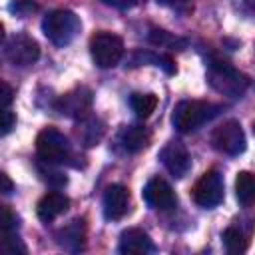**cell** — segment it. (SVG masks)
<instances>
[{
	"label": "cell",
	"instance_id": "21",
	"mask_svg": "<svg viewBox=\"0 0 255 255\" xmlns=\"http://www.w3.org/2000/svg\"><path fill=\"white\" fill-rule=\"evenodd\" d=\"M149 42L151 44H155V46H161V48H185V40L183 38H177V36H171L169 32H165V30H161V28H151V32H149Z\"/></svg>",
	"mask_w": 255,
	"mask_h": 255
},
{
	"label": "cell",
	"instance_id": "5",
	"mask_svg": "<svg viewBox=\"0 0 255 255\" xmlns=\"http://www.w3.org/2000/svg\"><path fill=\"white\" fill-rule=\"evenodd\" d=\"M90 54L98 68H114L124 56V42L112 32H96L90 40Z\"/></svg>",
	"mask_w": 255,
	"mask_h": 255
},
{
	"label": "cell",
	"instance_id": "23",
	"mask_svg": "<svg viewBox=\"0 0 255 255\" xmlns=\"http://www.w3.org/2000/svg\"><path fill=\"white\" fill-rule=\"evenodd\" d=\"M159 6H165L169 10H175L179 14H187L193 10V0H155Z\"/></svg>",
	"mask_w": 255,
	"mask_h": 255
},
{
	"label": "cell",
	"instance_id": "25",
	"mask_svg": "<svg viewBox=\"0 0 255 255\" xmlns=\"http://www.w3.org/2000/svg\"><path fill=\"white\" fill-rule=\"evenodd\" d=\"M2 229H4V233L6 231H16V217L6 205H2Z\"/></svg>",
	"mask_w": 255,
	"mask_h": 255
},
{
	"label": "cell",
	"instance_id": "1",
	"mask_svg": "<svg viewBox=\"0 0 255 255\" xmlns=\"http://www.w3.org/2000/svg\"><path fill=\"white\" fill-rule=\"evenodd\" d=\"M207 82L217 94L227 98H241L249 88V78L221 58L207 62Z\"/></svg>",
	"mask_w": 255,
	"mask_h": 255
},
{
	"label": "cell",
	"instance_id": "8",
	"mask_svg": "<svg viewBox=\"0 0 255 255\" xmlns=\"http://www.w3.org/2000/svg\"><path fill=\"white\" fill-rule=\"evenodd\" d=\"M193 201L199 207H215L223 201V177L217 169L205 171L193 187Z\"/></svg>",
	"mask_w": 255,
	"mask_h": 255
},
{
	"label": "cell",
	"instance_id": "17",
	"mask_svg": "<svg viewBox=\"0 0 255 255\" xmlns=\"http://www.w3.org/2000/svg\"><path fill=\"white\" fill-rule=\"evenodd\" d=\"M84 237H86V225L82 219H74L70 225H66L64 229H60L58 233V243L70 251H78L84 245Z\"/></svg>",
	"mask_w": 255,
	"mask_h": 255
},
{
	"label": "cell",
	"instance_id": "14",
	"mask_svg": "<svg viewBox=\"0 0 255 255\" xmlns=\"http://www.w3.org/2000/svg\"><path fill=\"white\" fill-rule=\"evenodd\" d=\"M70 207V199L60 193V191H48L40 201H38V207H36V213L40 217V221L44 223H52L54 219H58L60 215H64Z\"/></svg>",
	"mask_w": 255,
	"mask_h": 255
},
{
	"label": "cell",
	"instance_id": "26",
	"mask_svg": "<svg viewBox=\"0 0 255 255\" xmlns=\"http://www.w3.org/2000/svg\"><path fill=\"white\" fill-rule=\"evenodd\" d=\"M141 0H104V4L112 6V8H118V10H128V8H133L137 6Z\"/></svg>",
	"mask_w": 255,
	"mask_h": 255
},
{
	"label": "cell",
	"instance_id": "27",
	"mask_svg": "<svg viewBox=\"0 0 255 255\" xmlns=\"http://www.w3.org/2000/svg\"><path fill=\"white\" fill-rule=\"evenodd\" d=\"M12 96H14V92H12V88L6 84V82H2V108H10V102H12Z\"/></svg>",
	"mask_w": 255,
	"mask_h": 255
},
{
	"label": "cell",
	"instance_id": "16",
	"mask_svg": "<svg viewBox=\"0 0 255 255\" xmlns=\"http://www.w3.org/2000/svg\"><path fill=\"white\" fill-rule=\"evenodd\" d=\"M76 135L78 139L86 145V147H92V145H98L102 135H104V124L94 118V116H82L80 122H78V128H76Z\"/></svg>",
	"mask_w": 255,
	"mask_h": 255
},
{
	"label": "cell",
	"instance_id": "20",
	"mask_svg": "<svg viewBox=\"0 0 255 255\" xmlns=\"http://www.w3.org/2000/svg\"><path fill=\"white\" fill-rule=\"evenodd\" d=\"M129 106H131L133 114L139 120H147L155 112V108H157V98H155V94L135 92V94L129 96Z\"/></svg>",
	"mask_w": 255,
	"mask_h": 255
},
{
	"label": "cell",
	"instance_id": "15",
	"mask_svg": "<svg viewBox=\"0 0 255 255\" xmlns=\"http://www.w3.org/2000/svg\"><path fill=\"white\" fill-rule=\"evenodd\" d=\"M151 133L143 126H126L120 131V143L128 153H137L147 147Z\"/></svg>",
	"mask_w": 255,
	"mask_h": 255
},
{
	"label": "cell",
	"instance_id": "7",
	"mask_svg": "<svg viewBox=\"0 0 255 255\" xmlns=\"http://www.w3.org/2000/svg\"><path fill=\"white\" fill-rule=\"evenodd\" d=\"M4 58L12 66H30L40 58V46L34 38L26 34H14L4 42Z\"/></svg>",
	"mask_w": 255,
	"mask_h": 255
},
{
	"label": "cell",
	"instance_id": "6",
	"mask_svg": "<svg viewBox=\"0 0 255 255\" xmlns=\"http://www.w3.org/2000/svg\"><path fill=\"white\" fill-rule=\"evenodd\" d=\"M213 147L225 155H239L245 151V133L237 120H227L219 128H215L211 135Z\"/></svg>",
	"mask_w": 255,
	"mask_h": 255
},
{
	"label": "cell",
	"instance_id": "10",
	"mask_svg": "<svg viewBox=\"0 0 255 255\" xmlns=\"http://www.w3.org/2000/svg\"><path fill=\"white\" fill-rule=\"evenodd\" d=\"M141 197L151 209H159V211H167V209L175 207V203H177L171 185L161 177H151L145 183Z\"/></svg>",
	"mask_w": 255,
	"mask_h": 255
},
{
	"label": "cell",
	"instance_id": "22",
	"mask_svg": "<svg viewBox=\"0 0 255 255\" xmlns=\"http://www.w3.org/2000/svg\"><path fill=\"white\" fill-rule=\"evenodd\" d=\"M8 8H10V12H14L16 16L26 18V16H30L32 12L38 10V4H36L34 0H14Z\"/></svg>",
	"mask_w": 255,
	"mask_h": 255
},
{
	"label": "cell",
	"instance_id": "9",
	"mask_svg": "<svg viewBox=\"0 0 255 255\" xmlns=\"http://www.w3.org/2000/svg\"><path fill=\"white\" fill-rule=\"evenodd\" d=\"M90 106H92V90L86 86H78L58 98L56 112H60L66 118H82L88 114Z\"/></svg>",
	"mask_w": 255,
	"mask_h": 255
},
{
	"label": "cell",
	"instance_id": "30",
	"mask_svg": "<svg viewBox=\"0 0 255 255\" xmlns=\"http://www.w3.org/2000/svg\"><path fill=\"white\" fill-rule=\"evenodd\" d=\"M253 133H255V124H253Z\"/></svg>",
	"mask_w": 255,
	"mask_h": 255
},
{
	"label": "cell",
	"instance_id": "28",
	"mask_svg": "<svg viewBox=\"0 0 255 255\" xmlns=\"http://www.w3.org/2000/svg\"><path fill=\"white\" fill-rule=\"evenodd\" d=\"M0 181H2V193H6V195H8V193L12 191V187H14V185H12V181H10V177H8L6 173H0Z\"/></svg>",
	"mask_w": 255,
	"mask_h": 255
},
{
	"label": "cell",
	"instance_id": "3",
	"mask_svg": "<svg viewBox=\"0 0 255 255\" xmlns=\"http://www.w3.org/2000/svg\"><path fill=\"white\" fill-rule=\"evenodd\" d=\"M82 22L72 10H54L44 16L42 32L54 46H68L80 32Z\"/></svg>",
	"mask_w": 255,
	"mask_h": 255
},
{
	"label": "cell",
	"instance_id": "24",
	"mask_svg": "<svg viewBox=\"0 0 255 255\" xmlns=\"http://www.w3.org/2000/svg\"><path fill=\"white\" fill-rule=\"evenodd\" d=\"M16 124V116L10 108H2V135H8Z\"/></svg>",
	"mask_w": 255,
	"mask_h": 255
},
{
	"label": "cell",
	"instance_id": "11",
	"mask_svg": "<svg viewBox=\"0 0 255 255\" xmlns=\"http://www.w3.org/2000/svg\"><path fill=\"white\" fill-rule=\"evenodd\" d=\"M159 159L163 163V167L173 175V177H183L187 175L189 167H191V157L189 151L183 143L179 141H169L163 145V149L159 151Z\"/></svg>",
	"mask_w": 255,
	"mask_h": 255
},
{
	"label": "cell",
	"instance_id": "13",
	"mask_svg": "<svg viewBox=\"0 0 255 255\" xmlns=\"http://www.w3.org/2000/svg\"><path fill=\"white\" fill-rule=\"evenodd\" d=\"M129 207V193L124 185L114 183L104 193V217L110 221H118L128 213Z\"/></svg>",
	"mask_w": 255,
	"mask_h": 255
},
{
	"label": "cell",
	"instance_id": "19",
	"mask_svg": "<svg viewBox=\"0 0 255 255\" xmlns=\"http://www.w3.org/2000/svg\"><path fill=\"white\" fill-rule=\"evenodd\" d=\"M221 239H223V245L227 249V253L231 255H239L243 251H247V245H249V235H245L239 227L235 225H229L223 233H221Z\"/></svg>",
	"mask_w": 255,
	"mask_h": 255
},
{
	"label": "cell",
	"instance_id": "18",
	"mask_svg": "<svg viewBox=\"0 0 255 255\" xmlns=\"http://www.w3.org/2000/svg\"><path fill=\"white\" fill-rule=\"evenodd\" d=\"M235 197L239 205L249 207L255 203V173L239 171L235 177Z\"/></svg>",
	"mask_w": 255,
	"mask_h": 255
},
{
	"label": "cell",
	"instance_id": "12",
	"mask_svg": "<svg viewBox=\"0 0 255 255\" xmlns=\"http://www.w3.org/2000/svg\"><path fill=\"white\" fill-rule=\"evenodd\" d=\"M118 249L124 255H147V253L155 251V245H153L151 237L143 229L129 227V229L122 231Z\"/></svg>",
	"mask_w": 255,
	"mask_h": 255
},
{
	"label": "cell",
	"instance_id": "4",
	"mask_svg": "<svg viewBox=\"0 0 255 255\" xmlns=\"http://www.w3.org/2000/svg\"><path fill=\"white\" fill-rule=\"evenodd\" d=\"M36 153L44 163L56 165L68 161L72 149L68 137L62 131H58L56 128H44L36 137Z\"/></svg>",
	"mask_w": 255,
	"mask_h": 255
},
{
	"label": "cell",
	"instance_id": "2",
	"mask_svg": "<svg viewBox=\"0 0 255 255\" xmlns=\"http://www.w3.org/2000/svg\"><path fill=\"white\" fill-rule=\"evenodd\" d=\"M219 112H221L219 104L203 102V100H183L173 108L171 124L177 131L189 133L199 129L203 124L211 122Z\"/></svg>",
	"mask_w": 255,
	"mask_h": 255
},
{
	"label": "cell",
	"instance_id": "29",
	"mask_svg": "<svg viewBox=\"0 0 255 255\" xmlns=\"http://www.w3.org/2000/svg\"><path fill=\"white\" fill-rule=\"evenodd\" d=\"M245 4H247L249 14H251V16H255V0H245Z\"/></svg>",
	"mask_w": 255,
	"mask_h": 255
}]
</instances>
